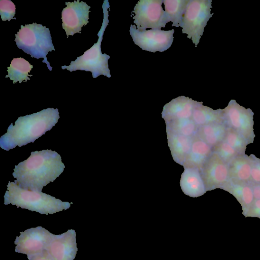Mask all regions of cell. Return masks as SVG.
<instances>
[{
	"mask_svg": "<svg viewBox=\"0 0 260 260\" xmlns=\"http://www.w3.org/2000/svg\"><path fill=\"white\" fill-rule=\"evenodd\" d=\"M109 8L108 1H104L102 5L103 21L101 29L98 33L99 38L97 42L85 51L82 55L77 57L75 61H72L69 66H61L62 70L67 69L70 72L77 70L89 71L91 72L93 78H96L101 75L106 76L108 78L111 77L110 71L108 67V59L110 57L106 53L103 54L101 50L103 36L109 23L108 9Z\"/></svg>",
	"mask_w": 260,
	"mask_h": 260,
	"instance_id": "4",
	"label": "cell"
},
{
	"mask_svg": "<svg viewBox=\"0 0 260 260\" xmlns=\"http://www.w3.org/2000/svg\"><path fill=\"white\" fill-rule=\"evenodd\" d=\"M130 35L134 43L142 50L151 52H164L172 45L174 29L162 30L158 29L138 30L135 25H131Z\"/></svg>",
	"mask_w": 260,
	"mask_h": 260,
	"instance_id": "9",
	"label": "cell"
},
{
	"mask_svg": "<svg viewBox=\"0 0 260 260\" xmlns=\"http://www.w3.org/2000/svg\"><path fill=\"white\" fill-rule=\"evenodd\" d=\"M191 119L198 127L215 123L224 122L223 109L214 110L197 102L194 107Z\"/></svg>",
	"mask_w": 260,
	"mask_h": 260,
	"instance_id": "19",
	"label": "cell"
},
{
	"mask_svg": "<svg viewBox=\"0 0 260 260\" xmlns=\"http://www.w3.org/2000/svg\"><path fill=\"white\" fill-rule=\"evenodd\" d=\"M27 258L28 260H54L46 249L40 253L27 256Z\"/></svg>",
	"mask_w": 260,
	"mask_h": 260,
	"instance_id": "30",
	"label": "cell"
},
{
	"mask_svg": "<svg viewBox=\"0 0 260 260\" xmlns=\"http://www.w3.org/2000/svg\"><path fill=\"white\" fill-rule=\"evenodd\" d=\"M67 7L61 12L62 27L67 38L81 33L82 27L88 23L90 7L79 0L66 2Z\"/></svg>",
	"mask_w": 260,
	"mask_h": 260,
	"instance_id": "12",
	"label": "cell"
},
{
	"mask_svg": "<svg viewBox=\"0 0 260 260\" xmlns=\"http://www.w3.org/2000/svg\"><path fill=\"white\" fill-rule=\"evenodd\" d=\"M59 118L58 109L48 108L38 112L18 117L0 138V147L9 150L35 141L50 130Z\"/></svg>",
	"mask_w": 260,
	"mask_h": 260,
	"instance_id": "2",
	"label": "cell"
},
{
	"mask_svg": "<svg viewBox=\"0 0 260 260\" xmlns=\"http://www.w3.org/2000/svg\"><path fill=\"white\" fill-rule=\"evenodd\" d=\"M212 152L213 148L210 145L195 135L183 167H196L201 170Z\"/></svg>",
	"mask_w": 260,
	"mask_h": 260,
	"instance_id": "17",
	"label": "cell"
},
{
	"mask_svg": "<svg viewBox=\"0 0 260 260\" xmlns=\"http://www.w3.org/2000/svg\"><path fill=\"white\" fill-rule=\"evenodd\" d=\"M76 237V232L73 229L55 235L46 249L54 260H73L78 251Z\"/></svg>",
	"mask_w": 260,
	"mask_h": 260,
	"instance_id": "13",
	"label": "cell"
},
{
	"mask_svg": "<svg viewBox=\"0 0 260 260\" xmlns=\"http://www.w3.org/2000/svg\"><path fill=\"white\" fill-rule=\"evenodd\" d=\"M232 194L242 206L243 213L250 207L254 199L249 183H236L229 180L222 188Z\"/></svg>",
	"mask_w": 260,
	"mask_h": 260,
	"instance_id": "21",
	"label": "cell"
},
{
	"mask_svg": "<svg viewBox=\"0 0 260 260\" xmlns=\"http://www.w3.org/2000/svg\"><path fill=\"white\" fill-rule=\"evenodd\" d=\"M189 0H164L167 22H172V26H181L183 17Z\"/></svg>",
	"mask_w": 260,
	"mask_h": 260,
	"instance_id": "23",
	"label": "cell"
},
{
	"mask_svg": "<svg viewBox=\"0 0 260 260\" xmlns=\"http://www.w3.org/2000/svg\"><path fill=\"white\" fill-rule=\"evenodd\" d=\"M65 166L55 151L31 152L26 160L15 166L13 176L21 188L42 192L44 186L53 182L63 172Z\"/></svg>",
	"mask_w": 260,
	"mask_h": 260,
	"instance_id": "1",
	"label": "cell"
},
{
	"mask_svg": "<svg viewBox=\"0 0 260 260\" xmlns=\"http://www.w3.org/2000/svg\"><path fill=\"white\" fill-rule=\"evenodd\" d=\"M252 187L254 199H260V184L249 183Z\"/></svg>",
	"mask_w": 260,
	"mask_h": 260,
	"instance_id": "31",
	"label": "cell"
},
{
	"mask_svg": "<svg viewBox=\"0 0 260 260\" xmlns=\"http://www.w3.org/2000/svg\"><path fill=\"white\" fill-rule=\"evenodd\" d=\"M211 0H189L181 25L183 34L187 35L197 47L207 22L212 17Z\"/></svg>",
	"mask_w": 260,
	"mask_h": 260,
	"instance_id": "6",
	"label": "cell"
},
{
	"mask_svg": "<svg viewBox=\"0 0 260 260\" xmlns=\"http://www.w3.org/2000/svg\"><path fill=\"white\" fill-rule=\"evenodd\" d=\"M55 235L40 226L20 232L14 242L15 251L27 256L40 253L46 249Z\"/></svg>",
	"mask_w": 260,
	"mask_h": 260,
	"instance_id": "10",
	"label": "cell"
},
{
	"mask_svg": "<svg viewBox=\"0 0 260 260\" xmlns=\"http://www.w3.org/2000/svg\"><path fill=\"white\" fill-rule=\"evenodd\" d=\"M227 129L224 122L212 123L198 127L197 135L213 148L224 140Z\"/></svg>",
	"mask_w": 260,
	"mask_h": 260,
	"instance_id": "20",
	"label": "cell"
},
{
	"mask_svg": "<svg viewBox=\"0 0 260 260\" xmlns=\"http://www.w3.org/2000/svg\"><path fill=\"white\" fill-rule=\"evenodd\" d=\"M16 7L15 4L10 0L0 1V15L3 21L16 19L14 17Z\"/></svg>",
	"mask_w": 260,
	"mask_h": 260,
	"instance_id": "27",
	"label": "cell"
},
{
	"mask_svg": "<svg viewBox=\"0 0 260 260\" xmlns=\"http://www.w3.org/2000/svg\"><path fill=\"white\" fill-rule=\"evenodd\" d=\"M230 180L236 183H249L251 177V160L246 154H240L229 164Z\"/></svg>",
	"mask_w": 260,
	"mask_h": 260,
	"instance_id": "18",
	"label": "cell"
},
{
	"mask_svg": "<svg viewBox=\"0 0 260 260\" xmlns=\"http://www.w3.org/2000/svg\"><path fill=\"white\" fill-rule=\"evenodd\" d=\"M32 68L33 66L24 58H14L11 61L10 67L7 68L8 74L5 78L9 77L14 84L17 82L21 83L23 81L26 82L30 80L28 77L32 76L28 74Z\"/></svg>",
	"mask_w": 260,
	"mask_h": 260,
	"instance_id": "22",
	"label": "cell"
},
{
	"mask_svg": "<svg viewBox=\"0 0 260 260\" xmlns=\"http://www.w3.org/2000/svg\"><path fill=\"white\" fill-rule=\"evenodd\" d=\"M224 140L240 154H245L248 141L235 131L228 127Z\"/></svg>",
	"mask_w": 260,
	"mask_h": 260,
	"instance_id": "25",
	"label": "cell"
},
{
	"mask_svg": "<svg viewBox=\"0 0 260 260\" xmlns=\"http://www.w3.org/2000/svg\"><path fill=\"white\" fill-rule=\"evenodd\" d=\"M224 122L230 128L242 135L249 144L253 143L255 138L253 129L254 113L250 108L240 105L231 100L223 109Z\"/></svg>",
	"mask_w": 260,
	"mask_h": 260,
	"instance_id": "8",
	"label": "cell"
},
{
	"mask_svg": "<svg viewBox=\"0 0 260 260\" xmlns=\"http://www.w3.org/2000/svg\"><path fill=\"white\" fill-rule=\"evenodd\" d=\"M243 214L260 218V199H254L250 207Z\"/></svg>",
	"mask_w": 260,
	"mask_h": 260,
	"instance_id": "29",
	"label": "cell"
},
{
	"mask_svg": "<svg viewBox=\"0 0 260 260\" xmlns=\"http://www.w3.org/2000/svg\"><path fill=\"white\" fill-rule=\"evenodd\" d=\"M4 195V204H11L41 214H53L71 206L70 203L63 202L42 192L21 188L16 183L9 181Z\"/></svg>",
	"mask_w": 260,
	"mask_h": 260,
	"instance_id": "3",
	"label": "cell"
},
{
	"mask_svg": "<svg viewBox=\"0 0 260 260\" xmlns=\"http://www.w3.org/2000/svg\"><path fill=\"white\" fill-rule=\"evenodd\" d=\"M168 143L174 160L183 166L191 149L192 138L166 129Z\"/></svg>",
	"mask_w": 260,
	"mask_h": 260,
	"instance_id": "16",
	"label": "cell"
},
{
	"mask_svg": "<svg viewBox=\"0 0 260 260\" xmlns=\"http://www.w3.org/2000/svg\"><path fill=\"white\" fill-rule=\"evenodd\" d=\"M213 151L216 153L224 162L228 164L240 154L224 140L213 148Z\"/></svg>",
	"mask_w": 260,
	"mask_h": 260,
	"instance_id": "26",
	"label": "cell"
},
{
	"mask_svg": "<svg viewBox=\"0 0 260 260\" xmlns=\"http://www.w3.org/2000/svg\"><path fill=\"white\" fill-rule=\"evenodd\" d=\"M163 0H140L132 11L134 23L140 31L150 28L160 29L168 23L162 4Z\"/></svg>",
	"mask_w": 260,
	"mask_h": 260,
	"instance_id": "7",
	"label": "cell"
},
{
	"mask_svg": "<svg viewBox=\"0 0 260 260\" xmlns=\"http://www.w3.org/2000/svg\"><path fill=\"white\" fill-rule=\"evenodd\" d=\"M15 36V41L19 49L29 54L31 57L43 58V62L47 64L49 71H52V68L48 61L47 55L55 49L49 28L37 23L24 26L21 25Z\"/></svg>",
	"mask_w": 260,
	"mask_h": 260,
	"instance_id": "5",
	"label": "cell"
},
{
	"mask_svg": "<svg viewBox=\"0 0 260 260\" xmlns=\"http://www.w3.org/2000/svg\"><path fill=\"white\" fill-rule=\"evenodd\" d=\"M166 129L182 135L193 137L197 135L198 127L191 118H181L165 122Z\"/></svg>",
	"mask_w": 260,
	"mask_h": 260,
	"instance_id": "24",
	"label": "cell"
},
{
	"mask_svg": "<svg viewBox=\"0 0 260 260\" xmlns=\"http://www.w3.org/2000/svg\"><path fill=\"white\" fill-rule=\"evenodd\" d=\"M200 172L206 191L222 189L230 180L229 164L213 151Z\"/></svg>",
	"mask_w": 260,
	"mask_h": 260,
	"instance_id": "11",
	"label": "cell"
},
{
	"mask_svg": "<svg viewBox=\"0 0 260 260\" xmlns=\"http://www.w3.org/2000/svg\"><path fill=\"white\" fill-rule=\"evenodd\" d=\"M249 156L251 160V171L249 183L260 184V158L253 154Z\"/></svg>",
	"mask_w": 260,
	"mask_h": 260,
	"instance_id": "28",
	"label": "cell"
},
{
	"mask_svg": "<svg viewBox=\"0 0 260 260\" xmlns=\"http://www.w3.org/2000/svg\"><path fill=\"white\" fill-rule=\"evenodd\" d=\"M196 101L185 96L172 100L163 108L161 117L165 122L181 118H191Z\"/></svg>",
	"mask_w": 260,
	"mask_h": 260,
	"instance_id": "14",
	"label": "cell"
},
{
	"mask_svg": "<svg viewBox=\"0 0 260 260\" xmlns=\"http://www.w3.org/2000/svg\"><path fill=\"white\" fill-rule=\"evenodd\" d=\"M180 185L183 193L192 198L204 194L206 189L200 170L196 167H184Z\"/></svg>",
	"mask_w": 260,
	"mask_h": 260,
	"instance_id": "15",
	"label": "cell"
}]
</instances>
